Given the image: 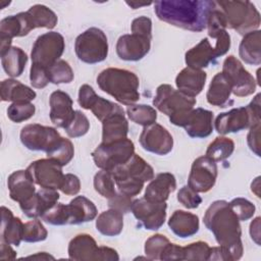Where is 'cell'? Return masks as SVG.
<instances>
[{"label": "cell", "mask_w": 261, "mask_h": 261, "mask_svg": "<svg viewBox=\"0 0 261 261\" xmlns=\"http://www.w3.org/2000/svg\"><path fill=\"white\" fill-rule=\"evenodd\" d=\"M203 222L213 233L218 245L229 252L232 260L242 258L244 252L242 227L228 202L224 200L212 202L205 212Z\"/></svg>", "instance_id": "6da1fadb"}, {"label": "cell", "mask_w": 261, "mask_h": 261, "mask_svg": "<svg viewBox=\"0 0 261 261\" xmlns=\"http://www.w3.org/2000/svg\"><path fill=\"white\" fill-rule=\"evenodd\" d=\"M215 4V1L208 0H161L154 2V11L160 20L171 25L202 32Z\"/></svg>", "instance_id": "7a4b0ae2"}, {"label": "cell", "mask_w": 261, "mask_h": 261, "mask_svg": "<svg viewBox=\"0 0 261 261\" xmlns=\"http://www.w3.org/2000/svg\"><path fill=\"white\" fill-rule=\"evenodd\" d=\"M97 85L120 104L129 106L140 99L139 77L127 69L106 68L98 74Z\"/></svg>", "instance_id": "3957f363"}, {"label": "cell", "mask_w": 261, "mask_h": 261, "mask_svg": "<svg viewBox=\"0 0 261 261\" xmlns=\"http://www.w3.org/2000/svg\"><path fill=\"white\" fill-rule=\"evenodd\" d=\"M111 173L119 192L130 198L139 195L144 184L154 177L153 167L137 154L124 164L115 167Z\"/></svg>", "instance_id": "277c9868"}, {"label": "cell", "mask_w": 261, "mask_h": 261, "mask_svg": "<svg viewBox=\"0 0 261 261\" xmlns=\"http://www.w3.org/2000/svg\"><path fill=\"white\" fill-rule=\"evenodd\" d=\"M216 4L226 18L227 28L240 35L245 36L259 29L260 13L251 1H216Z\"/></svg>", "instance_id": "5b68a950"}, {"label": "cell", "mask_w": 261, "mask_h": 261, "mask_svg": "<svg viewBox=\"0 0 261 261\" xmlns=\"http://www.w3.org/2000/svg\"><path fill=\"white\" fill-rule=\"evenodd\" d=\"M260 97L261 94L258 93L247 106L232 108L227 112L220 113L214 122L216 132L220 135L238 133L250 128L254 124L260 123Z\"/></svg>", "instance_id": "8992f818"}, {"label": "cell", "mask_w": 261, "mask_h": 261, "mask_svg": "<svg viewBox=\"0 0 261 261\" xmlns=\"http://www.w3.org/2000/svg\"><path fill=\"white\" fill-rule=\"evenodd\" d=\"M230 48V36L227 31L222 32L217 38L214 47L211 46L208 38H204L196 46L186 52L185 61L188 67L202 69L210 63L226 54Z\"/></svg>", "instance_id": "52a82bcc"}, {"label": "cell", "mask_w": 261, "mask_h": 261, "mask_svg": "<svg viewBox=\"0 0 261 261\" xmlns=\"http://www.w3.org/2000/svg\"><path fill=\"white\" fill-rule=\"evenodd\" d=\"M77 58L88 64L104 61L108 55V41L105 33L98 28H90L79 35L74 42Z\"/></svg>", "instance_id": "ba28073f"}, {"label": "cell", "mask_w": 261, "mask_h": 261, "mask_svg": "<svg viewBox=\"0 0 261 261\" xmlns=\"http://www.w3.org/2000/svg\"><path fill=\"white\" fill-rule=\"evenodd\" d=\"M135 154V145L125 138L112 143H101L92 152L95 165L100 169L112 171L115 167L127 162Z\"/></svg>", "instance_id": "9c48e42d"}, {"label": "cell", "mask_w": 261, "mask_h": 261, "mask_svg": "<svg viewBox=\"0 0 261 261\" xmlns=\"http://www.w3.org/2000/svg\"><path fill=\"white\" fill-rule=\"evenodd\" d=\"M68 257L70 260L76 261H118L117 252L109 247L98 246L92 236L81 233L70 240L68 244Z\"/></svg>", "instance_id": "30bf717a"}, {"label": "cell", "mask_w": 261, "mask_h": 261, "mask_svg": "<svg viewBox=\"0 0 261 261\" xmlns=\"http://www.w3.org/2000/svg\"><path fill=\"white\" fill-rule=\"evenodd\" d=\"M169 121L184 127L191 138H207L213 132V112L201 107L169 116Z\"/></svg>", "instance_id": "8fae6325"}, {"label": "cell", "mask_w": 261, "mask_h": 261, "mask_svg": "<svg viewBox=\"0 0 261 261\" xmlns=\"http://www.w3.org/2000/svg\"><path fill=\"white\" fill-rule=\"evenodd\" d=\"M65 49L64 38L57 32H48L37 38L35 41L31 58L32 63L49 67L60 59Z\"/></svg>", "instance_id": "7c38bea8"}, {"label": "cell", "mask_w": 261, "mask_h": 261, "mask_svg": "<svg viewBox=\"0 0 261 261\" xmlns=\"http://www.w3.org/2000/svg\"><path fill=\"white\" fill-rule=\"evenodd\" d=\"M197 101L195 98L185 95L168 84L160 85L157 88L156 95L153 99L155 108L168 117L181 111L193 109Z\"/></svg>", "instance_id": "4fadbf2b"}, {"label": "cell", "mask_w": 261, "mask_h": 261, "mask_svg": "<svg viewBox=\"0 0 261 261\" xmlns=\"http://www.w3.org/2000/svg\"><path fill=\"white\" fill-rule=\"evenodd\" d=\"M231 85V93L237 97H247L252 95L257 87L254 76L243 66L242 62L229 55L222 64L221 71Z\"/></svg>", "instance_id": "5bb4252c"}, {"label": "cell", "mask_w": 261, "mask_h": 261, "mask_svg": "<svg viewBox=\"0 0 261 261\" xmlns=\"http://www.w3.org/2000/svg\"><path fill=\"white\" fill-rule=\"evenodd\" d=\"M22 145L32 151L49 152L62 138L55 127L31 123L24 125L19 134Z\"/></svg>", "instance_id": "9a60e30c"}, {"label": "cell", "mask_w": 261, "mask_h": 261, "mask_svg": "<svg viewBox=\"0 0 261 261\" xmlns=\"http://www.w3.org/2000/svg\"><path fill=\"white\" fill-rule=\"evenodd\" d=\"M166 208L165 202H152L143 197L133 201L130 212L140 226L148 230H157L165 222Z\"/></svg>", "instance_id": "2e32d148"}, {"label": "cell", "mask_w": 261, "mask_h": 261, "mask_svg": "<svg viewBox=\"0 0 261 261\" xmlns=\"http://www.w3.org/2000/svg\"><path fill=\"white\" fill-rule=\"evenodd\" d=\"M32 179L42 189L59 190L64 177L62 166L50 158L39 159L32 162L28 168Z\"/></svg>", "instance_id": "e0dca14e"}, {"label": "cell", "mask_w": 261, "mask_h": 261, "mask_svg": "<svg viewBox=\"0 0 261 261\" xmlns=\"http://www.w3.org/2000/svg\"><path fill=\"white\" fill-rule=\"evenodd\" d=\"M217 173L216 162L206 155L200 156L192 164L188 187L197 193H206L214 187Z\"/></svg>", "instance_id": "ac0fdd59"}, {"label": "cell", "mask_w": 261, "mask_h": 261, "mask_svg": "<svg viewBox=\"0 0 261 261\" xmlns=\"http://www.w3.org/2000/svg\"><path fill=\"white\" fill-rule=\"evenodd\" d=\"M140 144L144 150L163 156L171 152L173 148V138L164 126L155 122L144 126L140 135Z\"/></svg>", "instance_id": "d6986e66"}, {"label": "cell", "mask_w": 261, "mask_h": 261, "mask_svg": "<svg viewBox=\"0 0 261 261\" xmlns=\"http://www.w3.org/2000/svg\"><path fill=\"white\" fill-rule=\"evenodd\" d=\"M77 102L82 108L91 110L95 117L98 118L101 122L107 116L121 108V106L118 104L98 96L94 89L87 84L80 87Z\"/></svg>", "instance_id": "ffe728a7"}, {"label": "cell", "mask_w": 261, "mask_h": 261, "mask_svg": "<svg viewBox=\"0 0 261 261\" xmlns=\"http://www.w3.org/2000/svg\"><path fill=\"white\" fill-rule=\"evenodd\" d=\"M150 48L151 39L132 33L118 38L116 54L121 60L139 61L149 53Z\"/></svg>", "instance_id": "44dd1931"}, {"label": "cell", "mask_w": 261, "mask_h": 261, "mask_svg": "<svg viewBox=\"0 0 261 261\" xmlns=\"http://www.w3.org/2000/svg\"><path fill=\"white\" fill-rule=\"evenodd\" d=\"M50 120L57 127L65 128L72 119L75 110H73V102L70 96L60 90L54 91L49 98Z\"/></svg>", "instance_id": "7402d4cb"}, {"label": "cell", "mask_w": 261, "mask_h": 261, "mask_svg": "<svg viewBox=\"0 0 261 261\" xmlns=\"http://www.w3.org/2000/svg\"><path fill=\"white\" fill-rule=\"evenodd\" d=\"M59 194L56 190L40 189L29 200L19 204L23 214L30 218L41 217L48 209L57 203Z\"/></svg>", "instance_id": "603a6c76"}, {"label": "cell", "mask_w": 261, "mask_h": 261, "mask_svg": "<svg viewBox=\"0 0 261 261\" xmlns=\"http://www.w3.org/2000/svg\"><path fill=\"white\" fill-rule=\"evenodd\" d=\"M7 187L9 197L19 204L29 200L36 193L35 182L27 169L12 172L7 178Z\"/></svg>", "instance_id": "cb8c5ba5"}, {"label": "cell", "mask_w": 261, "mask_h": 261, "mask_svg": "<svg viewBox=\"0 0 261 261\" xmlns=\"http://www.w3.org/2000/svg\"><path fill=\"white\" fill-rule=\"evenodd\" d=\"M206 79L207 73L204 70L187 66L177 73L175 77V85L178 91L189 97L195 98L204 89Z\"/></svg>", "instance_id": "d4e9b609"}, {"label": "cell", "mask_w": 261, "mask_h": 261, "mask_svg": "<svg viewBox=\"0 0 261 261\" xmlns=\"http://www.w3.org/2000/svg\"><path fill=\"white\" fill-rule=\"evenodd\" d=\"M128 122L122 107L102 121V143H112L127 138Z\"/></svg>", "instance_id": "484cf974"}, {"label": "cell", "mask_w": 261, "mask_h": 261, "mask_svg": "<svg viewBox=\"0 0 261 261\" xmlns=\"http://www.w3.org/2000/svg\"><path fill=\"white\" fill-rule=\"evenodd\" d=\"M175 189L176 180L174 175L170 172H162L151 179L146 188L144 198L152 202H166L170 193Z\"/></svg>", "instance_id": "4316f807"}, {"label": "cell", "mask_w": 261, "mask_h": 261, "mask_svg": "<svg viewBox=\"0 0 261 261\" xmlns=\"http://www.w3.org/2000/svg\"><path fill=\"white\" fill-rule=\"evenodd\" d=\"M23 225L19 217H14L11 210L1 206V230L0 242L13 246H19L22 241Z\"/></svg>", "instance_id": "83f0119b"}, {"label": "cell", "mask_w": 261, "mask_h": 261, "mask_svg": "<svg viewBox=\"0 0 261 261\" xmlns=\"http://www.w3.org/2000/svg\"><path fill=\"white\" fill-rule=\"evenodd\" d=\"M168 226L175 236L186 239L199 231V217L191 212L175 210L168 220Z\"/></svg>", "instance_id": "f1b7e54d"}, {"label": "cell", "mask_w": 261, "mask_h": 261, "mask_svg": "<svg viewBox=\"0 0 261 261\" xmlns=\"http://www.w3.org/2000/svg\"><path fill=\"white\" fill-rule=\"evenodd\" d=\"M231 94V85L222 72H217L208 88L206 99L210 105L225 107Z\"/></svg>", "instance_id": "f546056e"}, {"label": "cell", "mask_w": 261, "mask_h": 261, "mask_svg": "<svg viewBox=\"0 0 261 261\" xmlns=\"http://www.w3.org/2000/svg\"><path fill=\"white\" fill-rule=\"evenodd\" d=\"M0 94L2 101H11L12 103L31 102L37 96L33 89L14 79H6L1 82Z\"/></svg>", "instance_id": "4dcf8cb0"}, {"label": "cell", "mask_w": 261, "mask_h": 261, "mask_svg": "<svg viewBox=\"0 0 261 261\" xmlns=\"http://www.w3.org/2000/svg\"><path fill=\"white\" fill-rule=\"evenodd\" d=\"M68 206L69 224H81L92 221L97 216V208L95 204L85 196L73 198Z\"/></svg>", "instance_id": "1f68e13d"}, {"label": "cell", "mask_w": 261, "mask_h": 261, "mask_svg": "<svg viewBox=\"0 0 261 261\" xmlns=\"http://www.w3.org/2000/svg\"><path fill=\"white\" fill-rule=\"evenodd\" d=\"M261 32L256 30L246 34L239 46L241 59L249 65H260L261 63Z\"/></svg>", "instance_id": "d6a6232c"}, {"label": "cell", "mask_w": 261, "mask_h": 261, "mask_svg": "<svg viewBox=\"0 0 261 261\" xmlns=\"http://www.w3.org/2000/svg\"><path fill=\"white\" fill-rule=\"evenodd\" d=\"M97 230L106 237L120 234L123 228V214L115 209H109L100 213L96 219Z\"/></svg>", "instance_id": "836d02e7"}, {"label": "cell", "mask_w": 261, "mask_h": 261, "mask_svg": "<svg viewBox=\"0 0 261 261\" xmlns=\"http://www.w3.org/2000/svg\"><path fill=\"white\" fill-rule=\"evenodd\" d=\"M28 62L27 53L19 47L11 46L8 51L1 55V63L4 71L13 77L20 76Z\"/></svg>", "instance_id": "e575fe53"}, {"label": "cell", "mask_w": 261, "mask_h": 261, "mask_svg": "<svg viewBox=\"0 0 261 261\" xmlns=\"http://www.w3.org/2000/svg\"><path fill=\"white\" fill-rule=\"evenodd\" d=\"M33 29L46 28L53 29L57 24L58 18L53 10L42 4H36L29 8L27 11Z\"/></svg>", "instance_id": "d590c367"}, {"label": "cell", "mask_w": 261, "mask_h": 261, "mask_svg": "<svg viewBox=\"0 0 261 261\" xmlns=\"http://www.w3.org/2000/svg\"><path fill=\"white\" fill-rule=\"evenodd\" d=\"M126 114L133 122L143 126L153 124L157 119V111L155 108L146 104H133L127 106Z\"/></svg>", "instance_id": "8d00e7d4"}, {"label": "cell", "mask_w": 261, "mask_h": 261, "mask_svg": "<svg viewBox=\"0 0 261 261\" xmlns=\"http://www.w3.org/2000/svg\"><path fill=\"white\" fill-rule=\"evenodd\" d=\"M234 151V143L227 137H217L209 144L206 150V156L213 161H223L230 157Z\"/></svg>", "instance_id": "74e56055"}, {"label": "cell", "mask_w": 261, "mask_h": 261, "mask_svg": "<svg viewBox=\"0 0 261 261\" xmlns=\"http://www.w3.org/2000/svg\"><path fill=\"white\" fill-rule=\"evenodd\" d=\"M49 82L54 85L69 84L73 81V70L67 61L63 59L57 60L47 68Z\"/></svg>", "instance_id": "f35d334b"}, {"label": "cell", "mask_w": 261, "mask_h": 261, "mask_svg": "<svg viewBox=\"0 0 261 261\" xmlns=\"http://www.w3.org/2000/svg\"><path fill=\"white\" fill-rule=\"evenodd\" d=\"M47 157L57 161L61 166L67 165L74 155V148L70 140L61 138L60 141L46 153Z\"/></svg>", "instance_id": "ab89813d"}, {"label": "cell", "mask_w": 261, "mask_h": 261, "mask_svg": "<svg viewBox=\"0 0 261 261\" xmlns=\"http://www.w3.org/2000/svg\"><path fill=\"white\" fill-rule=\"evenodd\" d=\"M94 189L104 198H111L116 194L115 181L110 171L101 169L94 176Z\"/></svg>", "instance_id": "60d3db41"}, {"label": "cell", "mask_w": 261, "mask_h": 261, "mask_svg": "<svg viewBox=\"0 0 261 261\" xmlns=\"http://www.w3.org/2000/svg\"><path fill=\"white\" fill-rule=\"evenodd\" d=\"M42 220L52 225H66L69 224V211L67 204L56 203L48 209L42 216Z\"/></svg>", "instance_id": "b9f144b4"}, {"label": "cell", "mask_w": 261, "mask_h": 261, "mask_svg": "<svg viewBox=\"0 0 261 261\" xmlns=\"http://www.w3.org/2000/svg\"><path fill=\"white\" fill-rule=\"evenodd\" d=\"M36 112V107L31 102H14L7 108L8 118L16 123L30 119Z\"/></svg>", "instance_id": "7bdbcfd3"}, {"label": "cell", "mask_w": 261, "mask_h": 261, "mask_svg": "<svg viewBox=\"0 0 261 261\" xmlns=\"http://www.w3.org/2000/svg\"><path fill=\"white\" fill-rule=\"evenodd\" d=\"M206 28L208 29L209 37H211L212 39H216L222 32L226 31V18L220 8L217 6V4H215V7L210 11L208 15Z\"/></svg>", "instance_id": "ee69618b"}, {"label": "cell", "mask_w": 261, "mask_h": 261, "mask_svg": "<svg viewBox=\"0 0 261 261\" xmlns=\"http://www.w3.org/2000/svg\"><path fill=\"white\" fill-rule=\"evenodd\" d=\"M48 231L41 222V220L34 218L24 223L22 241L27 243H37L42 242L47 239Z\"/></svg>", "instance_id": "f6af8a7d"}, {"label": "cell", "mask_w": 261, "mask_h": 261, "mask_svg": "<svg viewBox=\"0 0 261 261\" xmlns=\"http://www.w3.org/2000/svg\"><path fill=\"white\" fill-rule=\"evenodd\" d=\"M64 129L69 138L83 137L90 129L89 119L82 111L75 110L72 119L69 121Z\"/></svg>", "instance_id": "bcb514c9"}, {"label": "cell", "mask_w": 261, "mask_h": 261, "mask_svg": "<svg viewBox=\"0 0 261 261\" xmlns=\"http://www.w3.org/2000/svg\"><path fill=\"white\" fill-rule=\"evenodd\" d=\"M168 243H170L169 240L163 234L156 233L150 237L145 242V248H144L147 259L160 260V256Z\"/></svg>", "instance_id": "7dc6e473"}, {"label": "cell", "mask_w": 261, "mask_h": 261, "mask_svg": "<svg viewBox=\"0 0 261 261\" xmlns=\"http://www.w3.org/2000/svg\"><path fill=\"white\" fill-rule=\"evenodd\" d=\"M228 204L240 221H247L255 214V205L245 198H236Z\"/></svg>", "instance_id": "c3c4849f"}, {"label": "cell", "mask_w": 261, "mask_h": 261, "mask_svg": "<svg viewBox=\"0 0 261 261\" xmlns=\"http://www.w3.org/2000/svg\"><path fill=\"white\" fill-rule=\"evenodd\" d=\"M0 36L10 39L15 37H22V28L18 15H9L0 21Z\"/></svg>", "instance_id": "681fc988"}, {"label": "cell", "mask_w": 261, "mask_h": 261, "mask_svg": "<svg viewBox=\"0 0 261 261\" xmlns=\"http://www.w3.org/2000/svg\"><path fill=\"white\" fill-rule=\"evenodd\" d=\"M210 247L207 243L198 241L184 247L185 260H208Z\"/></svg>", "instance_id": "f907efd6"}, {"label": "cell", "mask_w": 261, "mask_h": 261, "mask_svg": "<svg viewBox=\"0 0 261 261\" xmlns=\"http://www.w3.org/2000/svg\"><path fill=\"white\" fill-rule=\"evenodd\" d=\"M177 201L187 209H195L202 203V198L190 187L185 186L177 192Z\"/></svg>", "instance_id": "816d5d0a"}, {"label": "cell", "mask_w": 261, "mask_h": 261, "mask_svg": "<svg viewBox=\"0 0 261 261\" xmlns=\"http://www.w3.org/2000/svg\"><path fill=\"white\" fill-rule=\"evenodd\" d=\"M30 81L31 85L36 89L45 88L50 83L48 79L47 67L32 63L30 69Z\"/></svg>", "instance_id": "f5cc1de1"}, {"label": "cell", "mask_w": 261, "mask_h": 261, "mask_svg": "<svg viewBox=\"0 0 261 261\" xmlns=\"http://www.w3.org/2000/svg\"><path fill=\"white\" fill-rule=\"evenodd\" d=\"M130 30L133 34H138L152 40V20L147 16H139L132 21Z\"/></svg>", "instance_id": "db71d44e"}, {"label": "cell", "mask_w": 261, "mask_h": 261, "mask_svg": "<svg viewBox=\"0 0 261 261\" xmlns=\"http://www.w3.org/2000/svg\"><path fill=\"white\" fill-rule=\"evenodd\" d=\"M132 198L122 194V193H116L114 196L108 199V206L111 209H115L119 212L127 213L130 211L132 208Z\"/></svg>", "instance_id": "11a10c76"}, {"label": "cell", "mask_w": 261, "mask_h": 261, "mask_svg": "<svg viewBox=\"0 0 261 261\" xmlns=\"http://www.w3.org/2000/svg\"><path fill=\"white\" fill-rule=\"evenodd\" d=\"M59 190L67 196L76 195L81 190L80 178L72 173L64 174V177H63V180H62V184H61V187Z\"/></svg>", "instance_id": "9f6ffc18"}, {"label": "cell", "mask_w": 261, "mask_h": 261, "mask_svg": "<svg viewBox=\"0 0 261 261\" xmlns=\"http://www.w3.org/2000/svg\"><path fill=\"white\" fill-rule=\"evenodd\" d=\"M260 123L254 124L250 127L247 136V143L251 151H253L257 156H260Z\"/></svg>", "instance_id": "6f0895ef"}, {"label": "cell", "mask_w": 261, "mask_h": 261, "mask_svg": "<svg viewBox=\"0 0 261 261\" xmlns=\"http://www.w3.org/2000/svg\"><path fill=\"white\" fill-rule=\"evenodd\" d=\"M160 260H185L184 247L168 243L160 256Z\"/></svg>", "instance_id": "680465c9"}, {"label": "cell", "mask_w": 261, "mask_h": 261, "mask_svg": "<svg viewBox=\"0 0 261 261\" xmlns=\"http://www.w3.org/2000/svg\"><path fill=\"white\" fill-rule=\"evenodd\" d=\"M208 260L228 261V260H232V259L230 257L229 252L226 249H224L223 247L219 246V247H212V248L210 247Z\"/></svg>", "instance_id": "91938a15"}, {"label": "cell", "mask_w": 261, "mask_h": 261, "mask_svg": "<svg viewBox=\"0 0 261 261\" xmlns=\"http://www.w3.org/2000/svg\"><path fill=\"white\" fill-rule=\"evenodd\" d=\"M15 258H16V253L11 248L10 244L0 242V259L1 260H14Z\"/></svg>", "instance_id": "94428289"}, {"label": "cell", "mask_w": 261, "mask_h": 261, "mask_svg": "<svg viewBox=\"0 0 261 261\" xmlns=\"http://www.w3.org/2000/svg\"><path fill=\"white\" fill-rule=\"evenodd\" d=\"M250 236L252 240L257 244L260 245V217H256L250 224Z\"/></svg>", "instance_id": "6125c7cd"}, {"label": "cell", "mask_w": 261, "mask_h": 261, "mask_svg": "<svg viewBox=\"0 0 261 261\" xmlns=\"http://www.w3.org/2000/svg\"><path fill=\"white\" fill-rule=\"evenodd\" d=\"M259 187H260V177H256L255 180L252 182L251 185V190L253 193H255V195L257 197H260V193H259Z\"/></svg>", "instance_id": "be15d7a7"}, {"label": "cell", "mask_w": 261, "mask_h": 261, "mask_svg": "<svg viewBox=\"0 0 261 261\" xmlns=\"http://www.w3.org/2000/svg\"><path fill=\"white\" fill-rule=\"evenodd\" d=\"M27 258H34V259H41V260H47V259H54L53 256L47 254L46 252H41V253H38L36 255H32V256H29Z\"/></svg>", "instance_id": "e7e4bbea"}, {"label": "cell", "mask_w": 261, "mask_h": 261, "mask_svg": "<svg viewBox=\"0 0 261 261\" xmlns=\"http://www.w3.org/2000/svg\"><path fill=\"white\" fill-rule=\"evenodd\" d=\"M126 4H127L128 6H130L133 9H137V8H139V7H142V6H148V5L152 4V3L149 2V3H143V4H141V3H136V2H126Z\"/></svg>", "instance_id": "03108f58"}]
</instances>
